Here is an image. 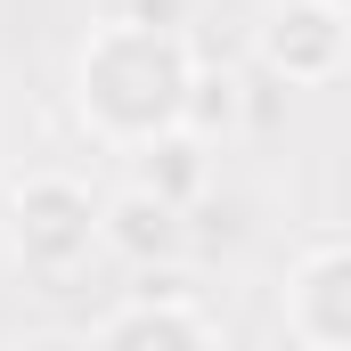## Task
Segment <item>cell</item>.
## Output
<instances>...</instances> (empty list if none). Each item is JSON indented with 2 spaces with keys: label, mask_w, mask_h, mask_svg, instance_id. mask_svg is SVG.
<instances>
[{
  "label": "cell",
  "mask_w": 351,
  "mask_h": 351,
  "mask_svg": "<svg viewBox=\"0 0 351 351\" xmlns=\"http://www.w3.org/2000/svg\"><path fill=\"white\" fill-rule=\"evenodd\" d=\"M90 351H213V319L196 311L188 286H147L98 319Z\"/></svg>",
  "instance_id": "obj_5"
},
{
  "label": "cell",
  "mask_w": 351,
  "mask_h": 351,
  "mask_svg": "<svg viewBox=\"0 0 351 351\" xmlns=\"http://www.w3.org/2000/svg\"><path fill=\"white\" fill-rule=\"evenodd\" d=\"M0 351H90V335H66V327H33V335H8Z\"/></svg>",
  "instance_id": "obj_10"
},
{
  "label": "cell",
  "mask_w": 351,
  "mask_h": 351,
  "mask_svg": "<svg viewBox=\"0 0 351 351\" xmlns=\"http://www.w3.org/2000/svg\"><path fill=\"white\" fill-rule=\"evenodd\" d=\"M98 16L139 25V33H188V25H196V0H106Z\"/></svg>",
  "instance_id": "obj_9"
},
{
  "label": "cell",
  "mask_w": 351,
  "mask_h": 351,
  "mask_svg": "<svg viewBox=\"0 0 351 351\" xmlns=\"http://www.w3.org/2000/svg\"><path fill=\"white\" fill-rule=\"evenodd\" d=\"M131 180L156 188V196H172L180 213H188V204H204V188H213V147H204L196 131H156L147 147H131Z\"/></svg>",
  "instance_id": "obj_7"
},
{
  "label": "cell",
  "mask_w": 351,
  "mask_h": 351,
  "mask_svg": "<svg viewBox=\"0 0 351 351\" xmlns=\"http://www.w3.org/2000/svg\"><path fill=\"white\" fill-rule=\"evenodd\" d=\"M98 245H106L114 262H131V269H180V254H188V213H180L172 196H156V188L131 180V188L106 196Z\"/></svg>",
  "instance_id": "obj_6"
},
{
  "label": "cell",
  "mask_w": 351,
  "mask_h": 351,
  "mask_svg": "<svg viewBox=\"0 0 351 351\" xmlns=\"http://www.w3.org/2000/svg\"><path fill=\"white\" fill-rule=\"evenodd\" d=\"M98 213H106V196H90V180H74V172L8 180V196H0L8 262L25 269V278H41V286L82 278L90 254H106V245H98Z\"/></svg>",
  "instance_id": "obj_2"
},
{
  "label": "cell",
  "mask_w": 351,
  "mask_h": 351,
  "mask_svg": "<svg viewBox=\"0 0 351 351\" xmlns=\"http://www.w3.org/2000/svg\"><path fill=\"white\" fill-rule=\"evenodd\" d=\"M327 8H343V16H351V0H327Z\"/></svg>",
  "instance_id": "obj_11"
},
{
  "label": "cell",
  "mask_w": 351,
  "mask_h": 351,
  "mask_svg": "<svg viewBox=\"0 0 351 351\" xmlns=\"http://www.w3.org/2000/svg\"><path fill=\"white\" fill-rule=\"evenodd\" d=\"M254 58L269 82L286 90H319L351 66V16L327 0H269L254 16Z\"/></svg>",
  "instance_id": "obj_3"
},
{
  "label": "cell",
  "mask_w": 351,
  "mask_h": 351,
  "mask_svg": "<svg viewBox=\"0 0 351 351\" xmlns=\"http://www.w3.org/2000/svg\"><path fill=\"white\" fill-rule=\"evenodd\" d=\"M254 123V98H245V74L237 66H196V82H188V106H180V131H196L204 147H229L237 131Z\"/></svg>",
  "instance_id": "obj_8"
},
{
  "label": "cell",
  "mask_w": 351,
  "mask_h": 351,
  "mask_svg": "<svg viewBox=\"0 0 351 351\" xmlns=\"http://www.w3.org/2000/svg\"><path fill=\"white\" fill-rule=\"evenodd\" d=\"M278 327L294 351H351V237L302 245L278 286Z\"/></svg>",
  "instance_id": "obj_4"
},
{
  "label": "cell",
  "mask_w": 351,
  "mask_h": 351,
  "mask_svg": "<svg viewBox=\"0 0 351 351\" xmlns=\"http://www.w3.org/2000/svg\"><path fill=\"white\" fill-rule=\"evenodd\" d=\"M196 66H204L196 33H139V25L98 16L82 58H74V114H82L90 139H106V147L131 156L156 131H180Z\"/></svg>",
  "instance_id": "obj_1"
}]
</instances>
